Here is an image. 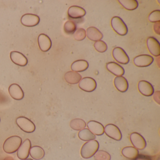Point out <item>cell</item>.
Returning <instances> with one entry per match:
<instances>
[{"label": "cell", "instance_id": "6da1fadb", "mask_svg": "<svg viewBox=\"0 0 160 160\" xmlns=\"http://www.w3.org/2000/svg\"><path fill=\"white\" fill-rule=\"evenodd\" d=\"M22 143V139L20 137L12 136L8 138L4 141L3 149L7 153H13L17 151Z\"/></svg>", "mask_w": 160, "mask_h": 160}, {"label": "cell", "instance_id": "7a4b0ae2", "mask_svg": "<svg viewBox=\"0 0 160 160\" xmlns=\"http://www.w3.org/2000/svg\"><path fill=\"white\" fill-rule=\"evenodd\" d=\"M99 143L96 140H91L85 143L82 146L80 151L81 156L84 159L91 158L98 151Z\"/></svg>", "mask_w": 160, "mask_h": 160}, {"label": "cell", "instance_id": "3957f363", "mask_svg": "<svg viewBox=\"0 0 160 160\" xmlns=\"http://www.w3.org/2000/svg\"><path fill=\"white\" fill-rule=\"evenodd\" d=\"M111 24L112 28L119 35L125 36L128 33L127 26L121 18L114 17L111 19Z\"/></svg>", "mask_w": 160, "mask_h": 160}, {"label": "cell", "instance_id": "277c9868", "mask_svg": "<svg viewBox=\"0 0 160 160\" xmlns=\"http://www.w3.org/2000/svg\"><path fill=\"white\" fill-rule=\"evenodd\" d=\"M16 122L20 129L25 132H33L36 129L34 123L31 120L26 117H18L17 118Z\"/></svg>", "mask_w": 160, "mask_h": 160}, {"label": "cell", "instance_id": "5b68a950", "mask_svg": "<svg viewBox=\"0 0 160 160\" xmlns=\"http://www.w3.org/2000/svg\"><path fill=\"white\" fill-rule=\"evenodd\" d=\"M78 87L84 91L92 92L96 89L97 83L92 78L85 77L80 80Z\"/></svg>", "mask_w": 160, "mask_h": 160}, {"label": "cell", "instance_id": "8992f818", "mask_svg": "<svg viewBox=\"0 0 160 160\" xmlns=\"http://www.w3.org/2000/svg\"><path fill=\"white\" fill-rule=\"evenodd\" d=\"M104 133L112 139L120 141L122 138L121 132L118 126L114 124H108L104 128Z\"/></svg>", "mask_w": 160, "mask_h": 160}, {"label": "cell", "instance_id": "52a82bcc", "mask_svg": "<svg viewBox=\"0 0 160 160\" xmlns=\"http://www.w3.org/2000/svg\"><path fill=\"white\" fill-rule=\"evenodd\" d=\"M130 140L134 148L138 150H143L147 146V142L144 138L138 133L134 132L131 134Z\"/></svg>", "mask_w": 160, "mask_h": 160}, {"label": "cell", "instance_id": "ba28073f", "mask_svg": "<svg viewBox=\"0 0 160 160\" xmlns=\"http://www.w3.org/2000/svg\"><path fill=\"white\" fill-rule=\"evenodd\" d=\"M112 55L115 60L121 64H126L130 61L128 55L122 48H114L112 51Z\"/></svg>", "mask_w": 160, "mask_h": 160}, {"label": "cell", "instance_id": "9c48e42d", "mask_svg": "<svg viewBox=\"0 0 160 160\" xmlns=\"http://www.w3.org/2000/svg\"><path fill=\"white\" fill-rule=\"evenodd\" d=\"M31 148V142L28 138L26 139L21 144L17 151L18 157L20 160H24L27 159L29 155L30 150Z\"/></svg>", "mask_w": 160, "mask_h": 160}, {"label": "cell", "instance_id": "30bf717a", "mask_svg": "<svg viewBox=\"0 0 160 160\" xmlns=\"http://www.w3.org/2000/svg\"><path fill=\"white\" fill-rule=\"evenodd\" d=\"M154 58L148 55H141L134 58V64L138 67H146L152 64Z\"/></svg>", "mask_w": 160, "mask_h": 160}, {"label": "cell", "instance_id": "8fae6325", "mask_svg": "<svg viewBox=\"0 0 160 160\" xmlns=\"http://www.w3.org/2000/svg\"><path fill=\"white\" fill-rule=\"evenodd\" d=\"M40 18L38 16L32 14H26L22 17L21 23L27 27H33L40 23Z\"/></svg>", "mask_w": 160, "mask_h": 160}, {"label": "cell", "instance_id": "7c38bea8", "mask_svg": "<svg viewBox=\"0 0 160 160\" xmlns=\"http://www.w3.org/2000/svg\"><path fill=\"white\" fill-rule=\"evenodd\" d=\"M147 47L150 53L154 57H159L160 55V44L156 38L149 37L147 41Z\"/></svg>", "mask_w": 160, "mask_h": 160}, {"label": "cell", "instance_id": "4fadbf2b", "mask_svg": "<svg viewBox=\"0 0 160 160\" xmlns=\"http://www.w3.org/2000/svg\"><path fill=\"white\" fill-rule=\"evenodd\" d=\"M138 89L139 92L145 96H151L154 93L153 86L149 82L141 80L138 83Z\"/></svg>", "mask_w": 160, "mask_h": 160}, {"label": "cell", "instance_id": "5bb4252c", "mask_svg": "<svg viewBox=\"0 0 160 160\" xmlns=\"http://www.w3.org/2000/svg\"><path fill=\"white\" fill-rule=\"evenodd\" d=\"M10 58L13 62L20 66H25L28 63L27 58L22 53L18 51H12L10 53Z\"/></svg>", "mask_w": 160, "mask_h": 160}, {"label": "cell", "instance_id": "9a60e30c", "mask_svg": "<svg viewBox=\"0 0 160 160\" xmlns=\"http://www.w3.org/2000/svg\"><path fill=\"white\" fill-rule=\"evenodd\" d=\"M38 45L42 52L48 51L52 46V42L49 37L45 34H41L38 38Z\"/></svg>", "mask_w": 160, "mask_h": 160}, {"label": "cell", "instance_id": "2e32d148", "mask_svg": "<svg viewBox=\"0 0 160 160\" xmlns=\"http://www.w3.org/2000/svg\"><path fill=\"white\" fill-rule=\"evenodd\" d=\"M86 14V11L82 7L72 6L68 9V15L69 18L79 19L84 17Z\"/></svg>", "mask_w": 160, "mask_h": 160}, {"label": "cell", "instance_id": "e0dca14e", "mask_svg": "<svg viewBox=\"0 0 160 160\" xmlns=\"http://www.w3.org/2000/svg\"><path fill=\"white\" fill-rule=\"evenodd\" d=\"M9 92L14 100H21L24 97V93L21 87L17 84H12L9 87Z\"/></svg>", "mask_w": 160, "mask_h": 160}, {"label": "cell", "instance_id": "ac0fdd59", "mask_svg": "<svg viewBox=\"0 0 160 160\" xmlns=\"http://www.w3.org/2000/svg\"><path fill=\"white\" fill-rule=\"evenodd\" d=\"M87 126L89 130L96 135H102L104 133V127L102 123L98 122L90 121L88 122Z\"/></svg>", "mask_w": 160, "mask_h": 160}, {"label": "cell", "instance_id": "d6986e66", "mask_svg": "<svg viewBox=\"0 0 160 160\" xmlns=\"http://www.w3.org/2000/svg\"><path fill=\"white\" fill-rule=\"evenodd\" d=\"M86 33L88 38L93 42L101 41L103 37V35L102 32L95 27H90L88 28Z\"/></svg>", "mask_w": 160, "mask_h": 160}, {"label": "cell", "instance_id": "ffe728a7", "mask_svg": "<svg viewBox=\"0 0 160 160\" xmlns=\"http://www.w3.org/2000/svg\"><path fill=\"white\" fill-rule=\"evenodd\" d=\"M106 68L110 72L117 77L122 76L125 72L122 66L114 62L107 63Z\"/></svg>", "mask_w": 160, "mask_h": 160}, {"label": "cell", "instance_id": "44dd1931", "mask_svg": "<svg viewBox=\"0 0 160 160\" xmlns=\"http://www.w3.org/2000/svg\"><path fill=\"white\" fill-rule=\"evenodd\" d=\"M114 83L117 89L121 92L127 91L129 88L128 81L122 76H118L115 78Z\"/></svg>", "mask_w": 160, "mask_h": 160}, {"label": "cell", "instance_id": "7402d4cb", "mask_svg": "<svg viewBox=\"0 0 160 160\" xmlns=\"http://www.w3.org/2000/svg\"><path fill=\"white\" fill-rule=\"evenodd\" d=\"M89 63L85 60H78L74 62L71 65L72 72H79L86 71L88 68Z\"/></svg>", "mask_w": 160, "mask_h": 160}, {"label": "cell", "instance_id": "603a6c76", "mask_svg": "<svg viewBox=\"0 0 160 160\" xmlns=\"http://www.w3.org/2000/svg\"><path fill=\"white\" fill-rule=\"evenodd\" d=\"M65 81L71 85H75L80 82L82 79V76L80 74L76 72L70 71L67 72L64 75Z\"/></svg>", "mask_w": 160, "mask_h": 160}, {"label": "cell", "instance_id": "cb8c5ba5", "mask_svg": "<svg viewBox=\"0 0 160 160\" xmlns=\"http://www.w3.org/2000/svg\"><path fill=\"white\" fill-rule=\"evenodd\" d=\"M122 153L125 158L135 160L139 155V152L134 147H126L122 149Z\"/></svg>", "mask_w": 160, "mask_h": 160}, {"label": "cell", "instance_id": "d4e9b609", "mask_svg": "<svg viewBox=\"0 0 160 160\" xmlns=\"http://www.w3.org/2000/svg\"><path fill=\"white\" fill-rule=\"evenodd\" d=\"M29 154L34 160H41L44 157L45 151L40 146H34L31 148Z\"/></svg>", "mask_w": 160, "mask_h": 160}, {"label": "cell", "instance_id": "484cf974", "mask_svg": "<svg viewBox=\"0 0 160 160\" xmlns=\"http://www.w3.org/2000/svg\"><path fill=\"white\" fill-rule=\"evenodd\" d=\"M78 136L81 140L85 141H91L96 138V136L87 128L80 130L78 132Z\"/></svg>", "mask_w": 160, "mask_h": 160}, {"label": "cell", "instance_id": "4316f807", "mask_svg": "<svg viewBox=\"0 0 160 160\" xmlns=\"http://www.w3.org/2000/svg\"><path fill=\"white\" fill-rule=\"evenodd\" d=\"M122 6L128 11H133L138 7V3L136 0H119Z\"/></svg>", "mask_w": 160, "mask_h": 160}, {"label": "cell", "instance_id": "83f0119b", "mask_svg": "<svg viewBox=\"0 0 160 160\" xmlns=\"http://www.w3.org/2000/svg\"><path fill=\"white\" fill-rule=\"evenodd\" d=\"M70 127L75 131H80L85 128L87 126L86 122L83 119L75 118L72 120L70 123Z\"/></svg>", "mask_w": 160, "mask_h": 160}, {"label": "cell", "instance_id": "f1b7e54d", "mask_svg": "<svg viewBox=\"0 0 160 160\" xmlns=\"http://www.w3.org/2000/svg\"><path fill=\"white\" fill-rule=\"evenodd\" d=\"M63 29L65 33L67 34H73L77 30V24L74 21L68 20L64 24Z\"/></svg>", "mask_w": 160, "mask_h": 160}, {"label": "cell", "instance_id": "f546056e", "mask_svg": "<svg viewBox=\"0 0 160 160\" xmlns=\"http://www.w3.org/2000/svg\"><path fill=\"white\" fill-rule=\"evenodd\" d=\"M95 160H110L111 155L107 152L103 150H98L94 155Z\"/></svg>", "mask_w": 160, "mask_h": 160}, {"label": "cell", "instance_id": "4dcf8cb0", "mask_svg": "<svg viewBox=\"0 0 160 160\" xmlns=\"http://www.w3.org/2000/svg\"><path fill=\"white\" fill-rule=\"evenodd\" d=\"M86 31L83 28L78 29L74 33V38L77 41H83L86 38Z\"/></svg>", "mask_w": 160, "mask_h": 160}, {"label": "cell", "instance_id": "1f68e13d", "mask_svg": "<svg viewBox=\"0 0 160 160\" xmlns=\"http://www.w3.org/2000/svg\"><path fill=\"white\" fill-rule=\"evenodd\" d=\"M94 47L98 52L100 53H104L108 49V46L104 42L99 41L96 42L94 44Z\"/></svg>", "mask_w": 160, "mask_h": 160}, {"label": "cell", "instance_id": "d6a6232c", "mask_svg": "<svg viewBox=\"0 0 160 160\" xmlns=\"http://www.w3.org/2000/svg\"><path fill=\"white\" fill-rule=\"evenodd\" d=\"M148 20L152 23H156L160 21V11L155 10L151 13L148 17Z\"/></svg>", "mask_w": 160, "mask_h": 160}, {"label": "cell", "instance_id": "836d02e7", "mask_svg": "<svg viewBox=\"0 0 160 160\" xmlns=\"http://www.w3.org/2000/svg\"><path fill=\"white\" fill-rule=\"evenodd\" d=\"M160 22H158L155 23L154 26H153V30H154L155 33L158 35H160Z\"/></svg>", "mask_w": 160, "mask_h": 160}, {"label": "cell", "instance_id": "e575fe53", "mask_svg": "<svg viewBox=\"0 0 160 160\" xmlns=\"http://www.w3.org/2000/svg\"><path fill=\"white\" fill-rule=\"evenodd\" d=\"M153 94V99L154 101L158 104H160V91H156Z\"/></svg>", "mask_w": 160, "mask_h": 160}, {"label": "cell", "instance_id": "d590c367", "mask_svg": "<svg viewBox=\"0 0 160 160\" xmlns=\"http://www.w3.org/2000/svg\"><path fill=\"white\" fill-rule=\"evenodd\" d=\"M135 160H152L148 156L144 155H138Z\"/></svg>", "mask_w": 160, "mask_h": 160}, {"label": "cell", "instance_id": "8d00e7d4", "mask_svg": "<svg viewBox=\"0 0 160 160\" xmlns=\"http://www.w3.org/2000/svg\"><path fill=\"white\" fill-rule=\"evenodd\" d=\"M3 160H15L14 158L12 156H8L4 158Z\"/></svg>", "mask_w": 160, "mask_h": 160}, {"label": "cell", "instance_id": "74e56055", "mask_svg": "<svg viewBox=\"0 0 160 160\" xmlns=\"http://www.w3.org/2000/svg\"><path fill=\"white\" fill-rule=\"evenodd\" d=\"M32 160V159H26V160Z\"/></svg>", "mask_w": 160, "mask_h": 160}, {"label": "cell", "instance_id": "f35d334b", "mask_svg": "<svg viewBox=\"0 0 160 160\" xmlns=\"http://www.w3.org/2000/svg\"><path fill=\"white\" fill-rule=\"evenodd\" d=\"M0 121H1V119H0Z\"/></svg>", "mask_w": 160, "mask_h": 160}]
</instances>
